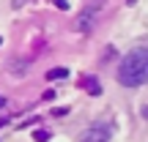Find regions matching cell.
<instances>
[{
  "label": "cell",
  "instance_id": "1",
  "mask_svg": "<svg viewBox=\"0 0 148 142\" xmlns=\"http://www.w3.org/2000/svg\"><path fill=\"white\" fill-rule=\"evenodd\" d=\"M118 82L123 88H137L148 82V47H134L123 55L118 66Z\"/></svg>",
  "mask_w": 148,
  "mask_h": 142
},
{
  "label": "cell",
  "instance_id": "2",
  "mask_svg": "<svg viewBox=\"0 0 148 142\" xmlns=\"http://www.w3.org/2000/svg\"><path fill=\"white\" fill-rule=\"evenodd\" d=\"M79 142H110V126H107V123H96V126H90L88 131L82 134Z\"/></svg>",
  "mask_w": 148,
  "mask_h": 142
},
{
  "label": "cell",
  "instance_id": "4",
  "mask_svg": "<svg viewBox=\"0 0 148 142\" xmlns=\"http://www.w3.org/2000/svg\"><path fill=\"white\" fill-rule=\"evenodd\" d=\"M85 88H88V93H93V96L101 93V85H96V79H90V77L85 79Z\"/></svg>",
  "mask_w": 148,
  "mask_h": 142
},
{
  "label": "cell",
  "instance_id": "3",
  "mask_svg": "<svg viewBox=\"0 0 148 142\" xmlns=\"http://www.w3.org/2000/svg\"><path fill=\"white\" fill-rule=\"evenodd\" d=\"M69 77V71L66 69H52V71H47V79H66Z\"/></svg>",
  "mask_w": 148,
  "mask_h": 142
},
{
  "label": "cell",
  "instance_id": "5",
  "mask_svg": "<svg viewBox=\"0 0 148 142\" xmlns=\"http://www.w3.org/2000/svg\"><path fill=\"white\" fill-rule=\"evenodd\" d=\"M55 3H58L60 8H69V0H55Z\"/></svg>",
  "mask_w": 148,
  "mask_h": 142
},
{
  "label": "cell",
  "instance_id": "6",
  "mask_svg": "<svg viewBox=\"0 0 148 142\" xmlns=\"http://www.w3.org/2000/svg\"><path fill=\"white\" fill-rule=\"evenodd\" d=\"M140 115H143L145 120H148V107H143V109H140Z\"/></svg>",
  "mask_w": 148,
  "mask_h": 142
}]
</instances>
